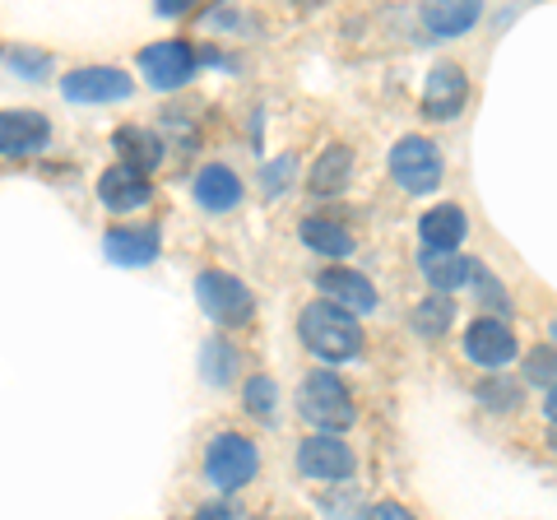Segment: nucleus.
Wrapping results in <instances>:
<instances>
[{
	"label": "nucleus",
	"mask_w": 557,
	"mask_h": 520,
	"mask_svg": "<svg viewBox=\"0 0 557 520\" xmlns=\"http://www.w3.org/2000/svg\"><path fill=\"white\" fill-rule=\"evenodd\" d=\"M298 335H302L307 349L317 358H325V362H348V358H358V349H362L358 317H354V311H344V307H335V302L302 307Z\"/></svg>",
	"instance_id": "f257e3e1"
},
{
	"label": "nucleus",
	"mask_w": 557,
	"mask_h": 520,
	"mask_svg": "<svg viewBox=\"0 0 557 520\" xmlns=\"http://www.w3.org/2000/svg\"><path fill=\"white\" fill-rule=\"evenodd\" d=\"M298 413L302 419L325 432V437H335V432L344 428H354V400H348V391H344V381L335 372H311L302 386H298Z\"/></svg>",
	"instance_id": "f03ea898"
},
{
	"label": "nucleus",
	"mask_w": 557,
	"mask_h": 520,
	"mask_svg": "<svg viewBox=\"0 0 557 520\" xmlns=\"http://www.w3.org/2000/svg\"><path fill=\"white\" fill-rule=\"evenodd\" d=\"M256 470H260V450L251 437H242V432H219L205 450V479L214 483L219 493L247 488L256 479Z\"/></svg>",
	"instance_id": "7ed1b4c3"
},
{
	"label": "nucleus",
	"mask_w": 557,
	"mask_h": 520,
	"mask_svg": "<svg viewBox=\"0 0 557 520\" xmlns=\"http://www.w3.org/2000/svg\"><path fill=\"white\" fill-rule=\"evenodd\" d=\"M196 298L205 307V317L209 321H219V325H247L251 321V288L233 280V274H223V270H205L196 274Z\"/></svg>",
	"instance_id": "20e7f679"
},
{
	"label": "nucleus",
	"mask_w": 557,
	"mask_h": 520,
	"mask_svg": "<svg viewBox=\"0 0 557 520\" xmlns=\"http://www.w3.org/2000/svg\"><path fill=\"white\" fill-rule=\"evenodd\" d=\"M391 177L409 190V196H428L437 190L442 182V153L423 135H405L395 149H391Z\"/></svg>",
	"instance_id": "39448f33"
},
{
	"label": "nucleus",
	"mask_w": 557,
	"mask_h": 520,
	"mask_svg": "<svg viewBox=\"0 0 557 520\" xmlns=\"http://www.w3.org/2000/svg\"><path fill=\"white\" fill-rule=\"evenodd\" d=\"M139 71H145V79L153 89H182V84L196 79V51H190V42H182V38L153 42V47L139 51Z\"/></svg>",
	"instance_id": "423d86ee"
},
{
	"label": "nucleus",
	"mask_w": 557,
	"mask_h": 520,
	"mask_svg": "<svg viewBox=\"0 0 557 520\" xmlns=\"http://www.w3.org/2000/svg\"><path fill=\"white\" fill-rule=\"evenodd\" d=\"M131 75L116 71V65H79V71H70L61 79V94L70 102H121L131 98Z\"/></svg>",
	"instance_id": "0eeeda50"
},
{
	"label": "nucleus",
	"mask_w": 557,
	"mask_h": 520,
	"mask_svg": "<svg viewBox=\"0 0 557 520\" xmlns=\"http://www.w3.org/2000/svg\"><path fill=\"white\" fill-rule=\"evenodd\" d=\"M298 470H302L307 479L344 483V479H354L358 460H354V450H348L339 437H325V432H317V437H307V442L298 446Z\"/></svg>",
	"instance_id": "6e6552de"
},
{
	"label": "nucleus",
	"mask_w": 557,
	"mask_h": 520,
	"mask_svg": "<svg viewBox=\"0 0 557 520\" xmlns=\"http://www.w3.org/2000/svg\"><path fill=\"white\" fill-rule=\"evenodd\" d=\"M465 98H469V79H465L460 65H456V61L432 65L428 84H423V112H428L432 121H450V116H460Z\"/></svg>",
	"instance_id": "1a4fd4ad"
},
{
	"label": "nucleus",
	"mask_w": 557,
	"mask_h": 520,
	"mask_svg": "<svg viewBox=\"0 0 557 520\" xmlns=\"http://www.w3.org/2000/svg\"><path fill=\"white\" fill-rule=\"evenodd\" d=\"M465 354L479 362V368H507L516 358V335L507 321L497 317H479L474 325L465 331Z\"/></svg>",
	"instance_id": "9d476101"
},
{
	"label": "nucleus",
	"mask_w": 557,
	"mask_h": 520,
	"mask_svg": "<svg viewBox=\"0 0 557 520\" xmlns=\"http://www.w3.org/2000/svg\"><path fill=\"white\" fill-rule=\"evenodd\" d=\"M98 200L108 205V210H116V214H131V210H145V205L153 200V186H149L145 172L116 163V168H108L98 177Z\"/></svg>",
	"instance_id": "9b49d317"
},
{
	"label": "nucleus",
	"mask_w": 557,
	"mask_h": 520,
	"mask_svg": "<svg viewBox=\"0 0 557 520\" xmlns=\"http://www.w3.org/2000/svg\"><path fill=\"white\" fill-rule=\"evenodd\" d=\"M47 140H51V126L42 112H0V153H5V159L42 153Z\"/></svg>",
	"instance_id": "f8f14e48"
},
{
	"label": "nucleus",
	"mask_w": 557,
	"mask_h": 520,
	"mask_svg": "<svg viewBox=\"0 0 557 520\" xmlns=\"http://www.w3.org/2000/svg\"><path fill=\"white\" fill-rule=\"evenodd\" d=\"M108 256L116 260V265H126V270H145V265H153L159 260V228L153 223H135V228H112L108 233Z\"/></svg>",
	"instance_id": "ddd939ff"
},
{
	"label": "nucleus",
	"mask_w": 557,
	"mask_h": 520,
	"mask_svg": "<svg viewBox=\"0 0 557 520\" xmlns=\"http://www.w3.org/2000/svg\"><path fill=\"white\" fill-rule=\"evenodd\" d=\"M196 205L209 214H228L242 205V182H237V172L233 168H223V163H205L196 172Z\"/></svg>",
	"instance_id": "4468645a"
},
{
	"label": "nucleus",
	"mask_w": 557,
	"mask_h": 520,
	"mask_svg": "<svg viewBox=\"0 0 557 520\" xmlns=\"http://www.w3.org/2000/svg\"><path fill=\"white\" fill-rule=\"evenodd\" d=\"M317 288H321L335 307L354 311V317H362V311H376V288L362 280L358 270H325L321 280H317Z\"/></svg>",
	"instance_id": "2eb2a0df"
},
{
	"label": "nucleus",
	"mask_w": 557,
	"mask_h": 520,
	"mask_svg": "<svg viewBox=\"0 0 557 520\" xmlns=\"http://www.w3.org/2000/svg\"><path fill=\"white\" fill-rule=\"evenodd\" d=\"M418 233H423V251H456V242L469 233V219L460 205H432L418 219Z\"/></svg>",
	"instance_id": "dca6fc26"
},
{
	"label": "nucleus",
	"mask_w": 557,
	"mask_h": 520,
	"mask_svg": "<svg viewBox=\"0 0 557 520\" xmlns=\"http://www.w3.org/2000/svg\"><path fill=\"white\" fill-rule=\"evenodd\" d=\"M423 280L437 288V293H450V288H465L469 280H474V265L479 260H460L456 251H423Z\"/></svg>",
	"instance_id": "f3484780"
},
{
	"label": "nucleus",
	"mask_w": 557,
	"mask_h": 520,
	"mask_svg": "<svg viewBox=\"0 0 557 520\" xmlns=\"http://www.w3.org/2000/svg\"><path fill=\"white\" fill-rule=\"evenodd\" d=\"M116 153L121 163L135 168V172H149L163 163V140L153 131H139V126H121L116 131Z\"/></svg>",
	"instance_id": "a211bd4d"
},
{
	"label": "nucleus",
	"mask_w": 557,
	"mask_h": 520,
	"mask_svg": "<svg viewBox=\"0 0 557 520\" xmlns=\"http://www.w3.org/2000/svg\"><path fill=\"white\" fill-rule=\"evenodd\" d=\"M348 177H354V153L344 145H330L317 159V168H311V196H339Z\"/></svg>",
	"instance_id": "6ab92c4d"
},
{
	"label": "nucleus",
	"mask_w": 557,
	"mask_h": 520,
	"mask_svg": "<svg viewBox=\"0 0 557 520\" xmlns=\"http://www.w3.org/2000/svg\"><path fill=\"white\" fill-rule=\"evenodd\" d=\"M479 14L483 10L474 5V0H442V5L423 10V24H428V33H437V38H456V33L479 24Z\"/></svg>",
	"instance_id": "aec40b11"
},
{
	"label": "nucleus",
	"mask_w": 557,
	"mask_h": 520,
	"mask_svg": "<svg viewBox=\"0 0 557 520\" xmlns=\"http://www.w3.org/2000/svg\"><path fill=\"white\" fill-rule=\"evenodd\" d=\"M413 331L423 335V339H442L450 331V321H456V302L446 298V293H432V298H423L413 307Z\"/></svg>",
	"instance_id": "412c9836"
},
{
	"label": "nucleus",
	"mask_w": 557,
	"mask_h": 520,
	"mask_svg": "<svg viewBox=\"0 0 557 520\" xmlns=\"http://www.w3.org/2000/svg\"><path fill=\"white\" fill-rule=\"evenodd\" d=\"M302 242L321 256H348L354 251V237H348L335 219H302Z\"/></svg>",
	"instance_id": "4be33fe9"
},
{
	"label": "nucleus",
	"mask_w": 557,
	"mask_h": 520,
	"mask_svg": "<svg viewBox=\"0 0 557 520\" xmlns=\"http://www.w3.org/2000/svg\"><path fill=\"white\" fill-rule=\"evenodd\" d=\"M242 405H247L260 423H274L278 419V386L270 376H251L247 386H242Z\"/></svg>",
	"instance_id": "5701e85b"
},
{
	"label": "nucleus",
	"mask_w": 557,
	"mask_h": 520,
	"mask_svg": "<svg viewBox=\"0 0 557 520\" xmlns=\"http://www.w3.org/2000/svg\"><path fill=\"white\" fill-rule=\"evenodd\" d=\"M200 368H205V376L214 381V386H228L233 372H237V358H233V349L223 339H209L205 354H200Z\"/></svg>",
	"instance_id": "b1692460"
},
{
	"label": "nucleus",
	"mask_w": 557,
	"mask_h": 520,
	"mask_svg": "<svg viewBox=\"0 0 557 520\" xmlns=\"http://www.w3.org/2000/svg\"><path fill=\"white\" fill-rule=\"evenodd\" d=\"M525 376L534 381V386H557V344H553V349H539V354H530V362H525Z\"/></svg>",
	"instance_id": "393cba45"
},
{
	"label": "nucleus",
	"mask_w": 557,
	"mask_h": 520,
	"mask_svg": "<svg viewBox=\"0 0 557 520\" xmlns=\"http://www.w3.org/2000/svg\"><path fill=\"white\" fill-rule=\"evenodd\" d=\"M474 284H479V293H483V302L497 307L502 317H507V307H511V302H507V288H497V280H493V274H487L483 265H474Z\"/></svg>",
	"instance_id": "a878e982"
},
{
	"label": "nucleus",
	"mask_w": 557,
	"mask_h": 520,
	"mask_svg": "<svg viewBox=\"0 0 557 520\" xmlns=\"http://www.w3.org/2000/svg\"><path fill=\"white\" fill-rule=\"evenodd\" d=\"M14 71H24L28 79H42L47 75V57H38V51H14Z\"/></svg>",
	"instance_id": "bb28decb"
},
{
	"label": "nucleus",
	"mask_w": 557,
	"mask_h": 520,
	"mask_svg": "<svg viewBox=\"0 0 557 520\" xmlns=\"http://www.w3.org/2000/svg\"><path fill=\"white\" fill-rule=\"evenodd\" d=\"M288 177H293V159H278V163H270V168H265V186L274 190V196L288 186Z\"/></svg>",
	"instance_id": "cd10ccee"
},
{
	"label": "nucleus",
	"mask_w": 557,
	"mask_h": 520,
	"mask_svg": "<svg viewBox=\"0 0 557 520\" xmlns=\"http://www.w3.org/2000/svg\"><path fill=\"white\" fill-rule=\"evenodd\" d=\"M362 520H413L405 507H399V502H376V507L362 516Z\"/></svg>",
	"instance_id": "c85d7f7f"
},
{
	"label": "nucleus",
	"mask_w": 557,
	"mask_h": 520,
	"mask_svg": "<svg viewBox=\"0 0 557 520\" xmlns=\"http://www.w3.org/2000/svg\"><path fill=\"white\" fill-rule=\"evenodd\" d=\"M190 520H237V511L228 507V502H209V507H200Z\"/></svg>",
	"instance_id": "c756f323"
},
{
	"label": "nucleus",
	"mask_w": 557,
	"mask_h": 520,
	"mask_svg": "<svg viewBox=\"0 0 557 520\" xmlns=\"http://www.w3.org/2000/svg\"><path fill=\"white\" fill-rule=\"evenodd\" d=\"M544 413H548V419H553V428H557V386L548 391V400H544Z\"/></svg>",
	"instance_id": "7c9ffc66"
},
{
	"label": "nucleus",
	"mask_w": 557,
	"mask_h": 520,
	"mask_svg": "<svg viewBox=\"0 0 557 520\" xmlns=\"http://www.w3.org/2000/svg\"><path fill=\"white\" fill-rule=\"evenodd\" d=\"M553 339H557V325H553Z\"/></svg>",
	"instance_id": "2f4dec72"
}]
</instances>
